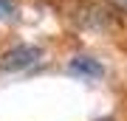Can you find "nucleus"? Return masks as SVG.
<instances>
[{
  "label": "nucleus",
  "instance_id": "obj_1",
  "mask_svg": "<svg viewBox=\"0 0 127 121\" xmlns=\"http://www.w3.org/2000/svg\"><path fill=\"white\" fill-rule=\"evenodd\" d=\"M40 59H42V48L40 45L20 42V45H14V48L0 54V71H6V73L26 71V68H31L34 62H40Z\"/></svg>",
  "mask_w": 127,
  "mask_h": 121
},
{
  "label": "nucleus",
  "instance_id": "obj_2",
  "mask_svg": "<svg viewBox=\"0 0 127 121\" xmlns=\"http://www.w3.org/2000/svg\"><path fill=\"white\" fill-rule=\"evenodd\" d=\"M68 71L73 73V76H85V79H99V76H104V65L99 62V59L88 56V54L73 56L71 62H68Z\"/></svg>",
  "mask_w": 127,
  "mask_h": 121
},
{
  "label": "nucleus",
  "instance_id": "obj_3",
  "mask_svg": "<svg viewBox=\"0 0 127 121\" xmlns=\"http://www.w3.org/2000/svg\"><path fill=\"white\" fill-rule=\"evenodd\" d=\"M14 11H17L14 0H0V20H11Z\"/></svg>",
  "mask_w": 127,
  "mask_h": 121
},
{
  "label": "nucleus",
  "instance_id": "obj_4",
  "mask_svg": "<svg viewBox=\"0 0 127 121\" xmlns=\"http://www.w3.org/2000/svg\"><path fill=\"white\" fill-rule=\"evenodd\" d=\"M113 3L119 6V9H127V0H113Z\"/></svg>",
  "mask_w": 127,
  "mask_h": 121
},
{
  "label": "nucleus",
  "instance_id": "obj_5",
  "mask_svg": "<svg viewBox=\"0 0 127 121\" xmlns=\"http://www.w3.org/2000/svg\"><path fill=\"white\" fill-rule=\"evenodd\" d=\"M99 121H113V118H99Z\"/></svg>",
  "mask_w": 127,
  "mask_h": 121
}]
</instances>
